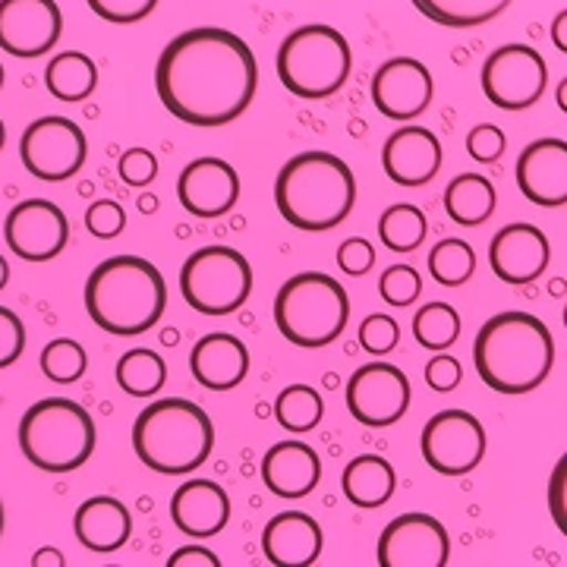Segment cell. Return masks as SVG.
I'll list each match as a JSON object with an SVG mask.
<instances>
[{
    "instance_id": "11",
    "label": "cell",
    "mask_w": 567,
    "mask_h": 567,
    "mask_svg": "<svg viewBox=\"0 0 567 567\" xmlns=\"http://www.w3.org/2000/svg\"><path fill=\"white\" fill-rule=\"evenodd\" d=\"M22 167L44 183L76 177L89 158V142L80 123L66 117H41L25 126L20 140Z\"/></svg>"
},
{
    "instance_id": "18",
    "label": "cell",
    "mask_w": 567,
    "mask_h": 567,
    "mask_svg": "<svg viewBox=\"0 0 567 567\" xmlns=\"http://www.w3.org/2000/svg\"><path fill=\"white\" fill-rule=\"evenodd\" d=\"M177 196L193 218H224L240 199V174L224 158H196L181 171Z\"/></svg>"
},
{
    "instance_id": "10",
    "label": "cell",
    "mask_w": 567,
    "mask_h": 567,
    "mask_svg": "<svg viewBox=\"0 0 567 567\" xmlns=\"http://www.w3.org/2000/svg\"><path fill=\"white\" fill-rule=\"evenodd\" d=\"M483 92L502 111H527L546 95L548 63L529 44H502L483 63Z\"/></svg>"
},
{
    "instance_id": "35",
    "label": "cell",
    "mask_w": 567,
    "mask_h": 567,
    "mask_svg": "<svg viewBox=\"0 0 567 567\" xmlns=\"http://www.w3.org/2000/svg\"><path fill=\"white\" fill-rule=\"evenodd\" d=\"M429 271H432L435 281L445 284V287H461L476 271V252L464 240L447 237V240H442L429 252Z\"/></svg>"
},
{
    "instance_id": "23",
    "label": "cell",
    "mask_w": 567,
    "mask_h": 567,
    "mask_svg": "<svg viewBox=\"0 0 567 567\" xmlns=\"http://www.w3.org/2000/svg\"><path fill=\"white\" fill-rule=\"evenodd\" d=\"M171 520L193 539H208L221 533L230 520V498L215 480H189L171 498Z\"/></svg>"
},
{
    "instance_id": "30",
    "label": "cell",
    "mask_w": 567,
    "mask_h": 567,
    "mask_svg": "<svg viewBox=\"0 0 567 567\" xmlns=\"http://www.w3.org/2000/svg\"><path fill=\"white\" fill-rule=\"evenodd\" d=\"M425 20L447 29H473L498 20L514 0H410Z\"/></svg>"
},
{
    "instance_id": "27",
    "label": "cell",
    "mask_w": 567,
    "mask_h": 567,
    "mask_svg": "<svg viewBox=\"0 0 567 567\" xmlns=\"http://www.w3.org/2000/svg\"><path fill=\"white\" fill-rule=\"evenodd\" d=\"M394 486H398L394 466L379 454H360L341 473L344 498L357 507H382L394 495Z\"/></svg>"
},
{
    "instance_id": "40",
    "label": "cell",
    "mask_w": 567,
    "mask_h": 567,
    "mask_svg": "<svg viewBox=\"0 0 567 567\" xmlns=\"http://www.w3.org/2000/svg\"><path fill=\"white\" fill-rule=\"evenodd\" d=\"M85 227L99 240H114V237H121L123 227H126V212L114 199H95L85 212Z\"/></svg>"
},
{
    "instance_id": "22",
    "label": "cell",
    "mask_w": 567,
    "mask_h": 567,
    "mask_svg": "<svg viewBox=\"0 0 567 567\" xmlns=\"http://www.w3.org/2000/svg\"><path fill=\"white\" fill-rule=\"evenodd\" d=\"M262 551L275 567H309L322 555V527L303 511L275 514L262 529Z\"/></svg>"
},
{
    "instance_id": "52",
    "label": "cell",
    "mask_w": 567,
    "mask_h": 567,
    "mask_svg": "<svg viewBox=\"0 0 567 567\" xmlns=\"http://www.w3.org/2000/svg\"><path fill=\"white\" fill-rule=\"evenodd\" d=\"M3 142H7V126L0 121V152H3Z\"/></svg>"
},
{
    "instance_id": "19",
    "label": "cell",
    "mask_w": 567,
    "mask_h": 567,
    "mask_svg": "<svg viewBox=\"0 0 567 567\" xmlns=\"http://www.w3.org/2000/svg\"><path fill=\"white\" fill-rule=\"evenodd\" d=\"M548 259H551V246H548V237L536 224H507L488 244V265H492L495 278L514 284V287L543 278Z\"/></svg>"
},
{
    "instance_id": "41",
    "label": "cell",
    "mask_w": 567,
    "mask_h": 567,
    "mask_svg": "<svg viewBox=\"0 0 567 567\" xmlns=\"http://www.w3.org/2000/svg\"><path fill=\"white\" fill-rule=\"evenodd\" d=\"M507 140L505 133L495 126V123H476L466 136V152L470 158L480 164H495L505 155Z\"/></svg>"
},
{
    "instance_id": "36",
    "label": "cell",
    "mask_w": 567,
    "mask_h": 567,
    "mask_svg": "<svg viewBox=\"0 0 567 567\" xmlns=\"http://www.w3.org/2000/svg\"><path fill=\"white\" fill-rule=\"evenodd\" d=\"M85 369H89V353L73 338H54L51 344L41 350V372L58 385L80 382Z\"/></svg>"
},
{
    "instance_id": "43",
    "label": "cell",
    "mask_w": 567,
    "mask_h": 567,
    "mask_svg": "<svg viewBox=\"0 0 567 567\" xmlns=\"http://www.w3.org/2000/svg\"><path fill=\"white\" fill-rule=\"evenodd\" d=\"M117 174L126 186H148L158 177V158L148 148H126L117 164Z\"/></svg>"
},
{
    "instance_id": "16",
    "label": "cell",
    "mask_w": 567,
    "mask_h": 567,
    "mask_svg": "<svg viewBox=\"0 0 567 567\" xmlns=\"http://www.w3.org/2000/svg\"><path fill=\"white\" fill-rule=\"evenodd\" d=\"M63 32L58 0H0V51L32 61L48 54Z\"/></svg>"
},
{
    "instance_id": "38",
    "label": "cell",
    "mask_w": 567,
    "mask_h": 567,
    "mask_svg": "<svg viewBox=\"0 0 567 567\" xmlns=\"http://www.w3.org/2000/svg\"><path fill=\"white\" fill-rule=\"evenodd\" d=\"M398 341H401V324L394 322L391 316H385V312H372L360 324V344L369 353H375V357L391 353L398 347Z\"/></svg>"
},
{
    "instance_id": "17",
    "label": "cell",
    "mask_w": 567,
    "mask_h": 567,
    "mask_svg": "<svg viewBox=\"0 0 567 567\" xmlns=\"http://www.w3.org/2000/svg\"><path fill=\"white\" fill-rule=\"evenodd\" d=\"M435 82L416 58H391L372 76V104L388 121H416L432 104Z\"/></svg>"
},
{
    "instance_id": "53",
    "label": "cell",
    "mask_w": 567,
    "mask_h": 567,
    "mask_svg": "<svg viewBox=\"0 0 567 567\" xmlns=\"http://www.w3.org/2000/svg\"><path fill=\"white\" fill-rule=\"evenodd\" d=\"M3 520H7V514H3V502H0V536H3Z\"/></svg>"
},
{
    "instance_id": "37",
    "label": "cell",
    "mask_w": 567,
    "mask_h": 567,
    "mask_svg": "<svg viewBox=\"0 0 567 567\" xmlns=\"http://www.w3.org/2000/svg\"><path fill=\"white\" fill-rule=\"evenodd\" d=\"M379 293L388 306L416 303V297L423 293V278L410 265H391L379 281Z\"/></svg>"
},
{
    "instance_id": "34",
    "label": "cell",
    "mask_w": 567,
    "mask_h": 567,
    "mask_svg": "<svg viewBox=\"0 0 567 567\" xmlns=\"http://www.w3.org/2000/svg\"><path fill=\"white\" fill-rule=\"evenodd\" d=\"M324 401L312 385H287L275 401V416L287 432H312L322 423Z\"/></svg>"
},
{
    "instance_id": "48",
    "label": "cell",
    "mask_w": 567,
    "mask_h": 567,
    "mask_svg": "<svg viewBox=\"0 0 567 567\" xmlns=\"http://www.w3.org/2000/svg\"><path fill=\"white\" fill-rule=\"evenodd\" d=\"M32 565L35 567H63L66 565V558H63L61 548L44 546V548H39L35 555H32Z\"/></svg>"
},
{
    "instance_id": "6",
    "label": "cell",
    "mask_w": 567,
    "mask_h": 567,
    "mask_svg": "<svg viewBox=\"0 0 567 567\" xmlns=\"http://www.w3.org/2000/svg\"><path fill=\"white\" fill-rule=\"evenodd\" d=\"M20 447L41 473H73L95 451V420L70 398H44L22 413Z\"/></svg>"
},
{
    "instance_id": "5",
    "label": "cell",
    "mask_w": 567,
    "mask_h": 567,
    "mask_svg": "<svg viewBox=\"0 0 567 567\" xmlns=\"http://www.w3.org/2000/svg\"><path fill=\"white\" fill-rule=\"evenodd\" d=\"M215 423L203 406L186 398H162L133 423V451L152 473L186 476L212 457Z\"/></svg>"
},
{
    "instance_id": "50",
    "label": "cell",
    "mask_w": 567,
    "mask_h": 567,
    "mask_svg": "<svg viewBox=\"0 0 567 567\" xmlns=\"http://www.w3.org/2000/svg\"><path fill=\"white\" fill-rule=\"evenodd\" d=\"M7 284H10V262H7V259L0 256V290H3Z\"/></svg>"
},
{
    "instance_id": "9",
    "label": "cell",
    "mask_w": 567,
    "mask_h": 567,
    "mask_svg": "<svg viewBox=\"0 0 567 567\" xmlns=\"http://www.w3.org/2000/svg\"><path fill=\"white\" fill-rule=\"evenodd\" d=\"M181 293L203 316H230L252 293L249 259L230 246H203L183 262Z\"/></svg>"
},
{
    "instance_id": "47",
    "label": "cell",
    "mask_w": 567,
    "mask_h": 567,
    "mask_svg": "<svg viewBox=\"0 0 567 567\" xmlns=\"http://www.w3.org/2000/svg\"><path fill=\"white\" fill-rule=\"evenodd\" d=\"M167 567H221V558L203 546H186L167 558Z\"/></svg>"
},
{
    "instance_id": "26",
    "label": "cell",
    "mask_w": 567,
    "mask_h": 567,
    "mask_svg": "<svg viewBox=\"0 0 567 567\" xmlns=\"http://www.w3.org/2000/svg\"><path fill=\"white\" fill-rule=\"evenodd\" d=\"M73 529H76V539L89 551H117L130 543L133 536V514L130 507L123 505L121 498H111V495H95V498H85L76 507V517H73Z\"/></svg>"
},
{
    "instance_id": "28",
    "label": "cell",
    "mask_w": 567,
    "mask_h": 567,
    "mask_svg": "<svg viewBox=\"0 0 567 567\" xmlns=\"http://www.w3.org/2000/svg\"><path fill=\"white\" fill-rule=\"evenodd\" d=\"M445 212L454 224L480 227L495 212V186L483 174H461L447 183Z\"/></svg>"
},
{
    "instance_id": "44",
    "label": "cell",
    "mask_w": 567,
    "mask_h": 567,
    "mask_svg": "<svg viewBox=\"0 0 567 567\" xmlns=\"http://www.w3.org/2000/svg\"><path fill=\"white\" fill-rule=\"evenodd\" d=\"M338 265H341L344 275L360 278L375 265V246L369 244L365 237H347L344 244L338 246Z\"/></svg>"
},
{
    "instance_id": "8",
    "label": "cell",
    "mask_w": 567,
    "mask_h": 567,
    "mask_svg": "<svg viewBox=\"0 0 567 567\" xmlns=\"http://www.w3.org/2000/svg\"><path fill=\"white\" fill-rule=\"evenodd\" d=\"M353 54L347 39L334 25H300L278 48V80L306 102H319L334 95L350 80Z\"/></svg>"
},
{
    "instance_id": "20",
    "label": "cell",
    "mask_w": 567,
    "mask_h": 567,
    "mask_svg": "<svg viewBox=\"0 0 567 567\" xmlns=\"http://www.w3.org/2000/svg\"><path fill=\"white\" fill-rule=\"evenodd\" d=\"M514 177L533 205L561 208L567 203V142L555 136L529 142L517 158Z\"/></svg>"
},
{
    "instance_id": "4",
    "label": "cell",
    "mask_w": 567,
    "mask_h": 567,
    "mask_svg": "<svg viewBox=\"0 0 567 567\" xmlns=\"http://www.w3.org/2000/svg\"><path fill=\"white\" fill-rule=\"evenodd\" d=\"M357 203L353 171L331 152H300L278 171L275 205L281 218L297 230L322 234L331 230Z\"/></svg>"
},
{
    "instance_id": "33",
    "label": "cell",
    "mask_w": 567,
    "mask_h": 567,
    "mask_svg": "<svg viewBox=\"0 0 567 567\" xmlns=\"http://www.w3.org/2000/svg\"><path fill=\"white\" fill-rule=\"evenodd\" d=\"M413 338L425 350L442 353L461 338V312L451 303H425L413 316Z\"/></svg>"
},
{
    "instance_id": "51",
    "label": "cell",
    "mask_w": 567,
    "mask_h": 567,
    "mask_svg": "<svg viewBox=\"0 0 567 567\" xmlns=\"http://www.w3.org/2000/svg\"><path fill=\"white\" fill-rule=\"evenodd\" d=\"M558 107H561V111H567V80L558 85Z\"/></svg>"
},
{
    "instance_id": "2",
    "label": "cell",
    "mask_w": 567,
    "mask_h": 567,
    "mask_svg": "<svg viewBox=\"0 0 567 567\" xmlns=\"http://www.w3.org/2000/svg\"><path fill=\"white\" fill-rule=\"evenodd\" d=\"M555 363V341L543 319L529 312H498L492 316L476 341L473 365L492 391L505 398H520L543 385Z\"/></svg>"
},
{
    "instance_id": "12",
    "label": "cell",
    "mask_w": 567,
    "mask_h": 567,
    "mask_svg": "<svg viewBox=\"0 0 567 567\" xmlns=\"http://www.w3.org/2000/svg\"><path fill=\"white\" fill-rule=\"evenodd\" d=\"M423 461L442 476H466L486 457V429L466 410H442L423 429Z\"/></svg>"
},
{
    "instance_id": "29",
    "label": "cell",
    "mask_w": 567,
    "mask_h": 567,
    "mask_svg": "<svg viewBox=\"0 0 567 567\" xmlns=\"http://www.w3.org/2000/svg\"><path fill=\"white\" fill-rule=\"evenodd\" d=\"M44 85L58 102H82L99 85V66L82 51H63L44 70Z\"/></svg>"
},
{
    "instance_id": "54",
    "label": "cell",
    "mask_w": 567,
    "mask_h": 567,
    "mask_svg": "<svg viewBox=\"0 0 567 567\" xmlns=\"http://www.w3.org/2000/svg\"><path fill=\"white\" fill-rule=\"evenodd\" d=\"M3 80H7V73H3V63H0V89H3Z\"/></svg>"
},
{
    "instance_id": "49",
    "label": "cell",
    "mask_w": 567,
    "mask_h": 567,
    "mask_svg": "<svg viewBox=\"0 0 567 567\" xmlns=\"http://www.w3.org/2000/svg\"><path fill=\"white\" fill-rule=\"evenodd\" d=\"M565 29H567V10H561V13L555 17V25H551V41H555V48H558V51H567Z\"/></svg>"
},
{
    "instance_id": "24",
    "label": "cell",
    "mask_w": 567,
    "mask_h": 567,
    "mask_svg": "<svg viewBox=\"0 0 567 567\" xmlns=\"http://www.w3.org/2000/svg\"><path fill=\"white\" fill-rule=\"evenodd\" d=\"M189 372L208 391H230L249 372V350L237 334L227 331L205 334L189 350Z\"/></svg>"
},
{
    "instance_id": "3",
    "label": "cell",
    "mask_w": 567,
    "mask_h": 567,
    "mask_svg": "<svg viewBox=\"0 0 567 567\" xmlns=\"http://www.w3.org/2000/svg\"><path fill=\"white\" fill-rule=\"evenodd\" d=\"M89 319L107 334L133 338L162 322L167 284L162 271L140 256H114L95 265L85 281Z\"/></svg>"
},
{
    "instance_id": "31",
    "label": "cell",
    "mask_w": 567,
    "mask_h": 567,
    "mask_svg": "<svg viewBox=\"0 0 567 567\" xmlns=\"http://www.w3.org/2000/svg\"><path fill=\"white\" fill-rule=\"evenodd\" d=\"M164 382H167L164 357L155 353V350H148V347L126 350L117 360V385L130 398H155L164 388Z\"/></svg>"
},
{
    "instance_id": "46",
    "label": "cell",
    "mask_w": 567,
    "mask_h": 567,
    "mask_svg": "<svg viewBox=\"0 0 567 567\" xmlns=\"http://www.w3.org/2000/svg\"><path fill=\"white\" fill-rule=\"evenodd\" d=\"M565 483H567V457H561L558 466H555V473H551V483H548V507H551V520H555L558 533H567Z\"/></svg>"
},
{
    "instance_id": "1",
    "label": "cell",
    "mask_w": 567,
    "mask_h": 567,
    "mask_svg": "<svg viewBox=\"0 0 567 567\" xmlns=\"http://www.w3.org/2000/svg\"><path fill=\"white\" fill-rule=\"evenodd\" d=\"M155 89L181 123L224 126L237 121L256 99L259 63L237 32L199 25L164 44Z\"/></svg>"
},
{
    "instance_id": "15",
    "label": "cell",
    "mask_w": 567,
    "mask_h": 567,
    "mask_svg": "<svg viewBox=\"0 0 567 567\" xmlns=\"http://www.w3.org/2000/svg\"><path fill=\"white\" fill-rule=\"evenodd\" d=\"M382 567H445L451 555L447 529L432 514H401L379 536Z\"/></svg>"
},
{
    "instance_id": "45",
    "label": "cell",
    "mask_w": 567,
    "mask_h": 567,
    "mask_svg": "<svg viewBox=\"0 0 567 567\" xmlns=\"http://www.w3.org/2000/svg\"><path fill=\"white\" fill-rule=\"evenodd\" d=\"M425 382H429L432 391L447 394V391H454V388L464 382V369H461V363L454 357H447L445 350H442L439 357H432L425 363Z\"/></svg>"
},
{
    "instance_id": "13",
    "label": "cell",
    "mask_w": 567,
    "mask_h": 567,
    "mask_svg": "<svg viewBox=\"0 0 567 567\" xmlns=\"http://www.w3.org/2000/svg\"><path fill=\"white\" fill-rule=\"evenodd\" d=\"M347 410L369 429L401 423L410 410V379L398 365L365 363L347 382Z\"/></svg>"
},
{
    "instance_id": "39",
    "label": "cell",
    "mask_w": 567,
    "mask_h": 567,
    "mask_svg": "<svg viewBox=\"0 0 567 567\" xmlns=\"http://www.w3.org/2000/svg\"><path fill=\"white\" fill-rule=\"evenodd\" d=\"M89 10L104 22H117V25H130L155 13L158 0H85Z\"/></svg>"
},
{
    "instance_id": "25",
    "label": "cell",
    "mask_w": 567,
    "mask_h": 567,
    "mask_svg": "<svg viewBox=\"0 0 567 567\" xmlns=\"http://www.w3.org/2000/svg\"><path fill=\"white\" fill-rule=\"evenodd\" d=\"M262 480L278 498H306L322 480V461L306 442H278L265 451Z\"/></svg>"
},
{
    "instance_id": "32",
    "label": "cell",
    "mask_w": 567,
    "mask_h": 567,
    "mask_svg": "<svg viewBox=\"0 0 567 567\" xmlns=\"http://www.w3.org/2000/svg\"><path fill=\"white\" fill-rule=\"evenodd\" d=\"M429 234V221H425L423 208L410 203H398L382 212L379 218V237L391 252H413L420 249Z\"/></svg>"
},
{
    "instance_id": "14",
    "label": "cell",
    "mask_w": 567,
    "mask_h": 567,
    "mask_svg": "<svg viewBox=\"0 0 567 567\" xmlns=\"http://www.w3.org/2000/svg\"><path fill=\"white\" fill-rule=\"evenodd\" d=\"M3 240L25 262H51L70 240V221L51 199H22L3 221Z\"/></svg>"
},
{
    "instance_id": "42",
    "label": "cell",
    "mask_w": 567,
    "mask_h": 567,
    "mask_svg": "<svg viewBox=\"0 0 567 567\" xmlns=\"http://www.w3.org/2000/svg\"><path fill=\"white\" fill-rule=\"evenodd\" d=\"M22 350H25V324L13 309L0 306V369L17 363Z\"/></svg>"
},
{
    "instance_id": "21",
    "label": "cell",
    "mask_w": 567,
    "mask_h": 567,
    "mask_svg": "<svg viewBox=\"0 0 567 567\" xmlns=\"http://www.w3.org/2000/svg\"><path fill=\"white\" fill-rule=\"evenodd\" d=\"M442 142L425 126H401L382 145V167L398 186H425L442 171Z\"/></svg>"
},
{
    "instance_id": "7",
    "label": "cell",
    "mask_w": 567,
    "mask_h": 567,
    "mask_svg": "<svg viewBox=\"0 0 567 567\" xmlns=\"http://www.w3.org/2000/svg\"><path fill=\"white\" fill-rule=\"evenodd\" d=\"M350 319V297L322 271H300L290 281L281 284L275 297V324L284 334V341L293 347H328L344 334Z\"/></svg>"
}]
</instances>
